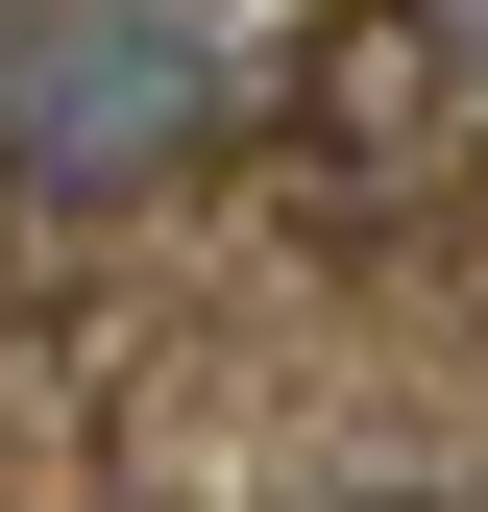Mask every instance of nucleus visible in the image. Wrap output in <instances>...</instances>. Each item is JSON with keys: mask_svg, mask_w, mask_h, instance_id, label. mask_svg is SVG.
I'll return each instance as SVG.
<instances>
[{"mask_svg": "<svg viewBox=\"0 0 488 512\" xmlns=\"http://www.w3.org/2000/svg\"><path fill=\"white\" fill-rule=\"evenodd\" d=\"M244 122L220 0H0V196L25 220H147Z\"/></svg>", "mask_w": 488, "mask_h": 512, "instance_id": "obj_1", "label": "nucleus"}, {"mask_svg": "<svg viewBox=\"0 0 488 512\" xmlns=\"http://www.w3.org/2000/svg\"><path fill=\"white\" fill-rule=\"evenodd\" d=\"M415 49H440V74H464V98H488V0H415Z\"/></svg>", "mask_w": 488, "mask_h": 512, "instance_id": "obj_2", "label": "nucleus"}]
</instances>
